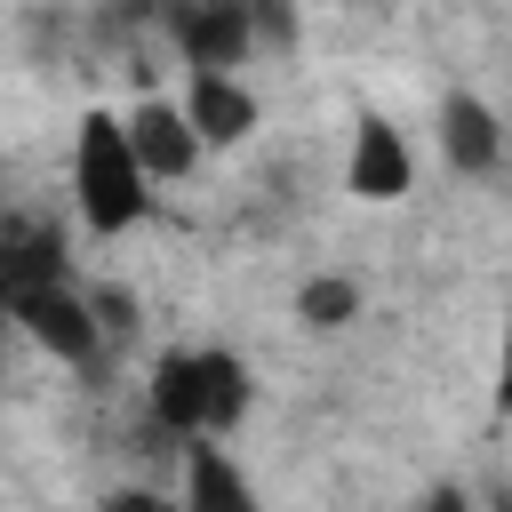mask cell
<instances>
[{"label":"cell","mask_w":512,"mask_h":512,"mask_svg":"<svg viewBox=\"0 0 512 512\" xmlns=\"http://www.w3.org/2000/svg\"><path fill=\"white\" fill-rule=\"evenodd\" d=\"M152 424L168 432V440H216V432H232L240 416H248V368H240V352H224V344H176V352H160L152 360Z\"/></svg>","instance_id":"cell-1"},{"label":"cell","mask_w":512,"mask_h":512,"mask_svg":"<svg viewBox=\"0 0 512 512\" xmlns=\"http://www.w3.org/2000/svg\"><path fill=\"white\" fill-rule=\"evenodd\" d=\"M72 208L96 240H120L128 224H144L152 208V176L136 168L128 136H120V112H88L80 136H72Z\"/></svg>","instance_id":"cell-2"},{"label":"cell","mask_w":512,"mask_h":512,"mask_svg":"<svg viewBox=\"0 0 512 512\" xmlns=\"http://www.w3.org/2000/svg\"><path fill=\"white\" fill-rule=\"evenodd\" d=\"M168 40L184 56V72H232L256 48V24L240 0H168Z\"/></svg>","instance_id":"cell-3"},{"label":"cell","mask_w":512,"mask_h":512,"mask_svg":"<svg viewBox=\"0 0 512 512\" xmlns=\"http://www.w3.org/2000/svg\"><path fill=\"white\" fill-rule=\"evenodd\" d=\"M120 136H128V152H136V168H144L152 184H176V176H192V168L208 160L176 96H136V104L120 112Z\"/></svg>","instance_id":"cell-4"},{"label":"cell","mask_w":512,"mask_h":512,"mask_svg":"<svg viewBox=\"0 0 512 512\" xmlns=\"http://www.w3.org/2000/svg\"><path fill=\"white\" fill-rule=\"evenodd\" d=\"M344 192H352V200H376V208H392V200L416 192V152H408V136H400L384 112H360V120H352Z\"/></svg>","instance_id":"cell-5"},{"label":"cell","mask_w":512,"mask_h":512,"mask_svg":"<svg viewBox=\"0 0 512 512\" xmlns=\"http://www.w3.org/2000/svg\"><path fill=\"white\" fill-rule=\"evenodd\" d=\"M8 320H16L40 352H56V360H72V368H88V360L104 352V328H96V312H88V296H80L72 280L16 296V304H8Z\"/></svg>","instance_id":"cell-6"},{"label":"cell","mask_w":512,"mask_h":512,"mask_svg":"<svg viewBox=\"0 0 512 512\" xmlns=\"http://www.w3.org/2000/svg\"><path fill=\"white\" fill-rule=\"evenodd\" d=\"M184 120H192V136H200V152H232V144H248V128H256V88L240 80V72H192L184 80Z\"/></svg>","instance_id":"cell-7"},{"label":"cell","mask_w":512,"mask_h":512,"mask_svg":"<svg viewBox=\"0 0 512 512\" xmlns=\"http://www.w3.org/2000/svg\"><path fill=\"white\" fill-rule=\"evenodd\" d=\"M440 152H448L456 176H496L504 168V120H496V104L472 96V88H448V104H440Z\"/></svg>","instance_id":"cell-8"},{"label":"cell","mask_w":512,"mask_h":512,"mask_svg":"<svg viewBox=\"0 0 512 512\" xmlns=\"http://www.w3.org/2000/svg\"><path fill=\"white\" fill-rule=\"evenodd\" d=\"M0 280H8V304L32 296V288H56V280H64V224H48V216H8V224H0Z\"/></svg>","instance_id":"cell-9"},{"label":"cell","mask_w":512,"mask_h":512,"mask_svg":"<svg viewBox=\"0 0 512 512\" xmlns=\"http://www.w3.org/2000/svg\"><path fill=\"white\" fill-rule=\"evenodd\" d=\"M184 512H264L256 488L240 480V464L216 448V440H184Z\"/></svg>","instance_id":"cell-10"},{"label":"cell","mask_w":512,"mask_h":512,"mask_svg":"<svg viewBox=\"0 0 512 512\" xmlns=\"http://www.w3.org/2000/svg\"><path fill=\"white\" fill-rule=\"evenodd\" d=\"M352 312H360V288L336 280V272H320V280L296 288V320H304V328H344Z\"/></svg>","instance_id":"cell-11"},{"label":"cell","mask_w":512,"mask_h":512,"mask_svg":"<svg viewBox=\"0 0 512 512\" xmlns=\"http://www.w3.org/2000/svg\"><path fill=\"white\" fill-rule=\"evenodd\" d=\"M240 8H248L256 40H288L296 32V0H240Z\"/></svg>","instance_id":"cell-12"},{"label":"cell","mask_w":512,"mask_h":512,"mask_svg":"<svg viewBox=\"0 0 512 512\" xmlns=\"http://www.w3.org/2000/svg\"><path fill=\"white\" fill-rule=\"evenodd\" d=\"M104 512H184L176 496H160V488H112L104 496Z\"/></svg>","instance_id":"cell-13"},{"label":"cell","mask_w":512,"mask_h":512,"mask_svg":"<svg viewBox=\"0 0 512 512\" xmlns=\"http://www.w3.org/2000/svg\"><path fill=\"white\" fill-rule=\"evenodd\" d=\"M424 512H472V504H464V496H456V488H448V496H432V504H424Z\"/></svg>","instance_id":"cell-14"},{"label":"cell","mask_w":512,"mask_h":512,"mask_svg":"<svg viewBox=\"0 0 512 512\" xmlns=\"http://www.w3.org/2000/svg\"><path fill=\"white\" fill-rule=\"evenodd\" d=\"M0 320H8V280H0Z\"/></svg>","instance_id":"cell-15"}]
</instances>
